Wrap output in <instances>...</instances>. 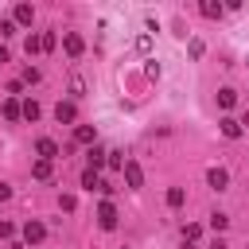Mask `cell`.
I'll return each mask as SVG.
<instances>
[{
    "label": "cell",
    "instance_id": "obj_19",
    "mask_svg": "<svg viewBox=\"0 0 249 249\" xmlns=\"http://www.w3.org/2000/svg\"><path fill=\"white\" fill-rule=\"evenodd\" d=\"M222 12H226V8H222V4H214V0H206V4H202V16H206V19H218Z\"/></svg>",
    "mask_w": 249,
    "mask_h": 249
},
{
    "label": "cell",
    "instance_id": "obj_2",
    "mask_svg": "<svg viewBox=\"0 0 249 249\" xmlns=\"http://www.w3.org/2000/svg\"><path fill=\"white\" fill-rule=\"evenodd\" d=\"M124 183H128V191H140L144 187V171H140V163H132V160H124Z\"/></svg>",
    "mask_w": 249,
    "mask_h": 249
},
{
    "label": "cell",
    "instance_id": "obj_7",
    "mask_svg": "<svg viewBox=\"0 0 249 249\" xmlns=\"http://www.w3.org/2000/svg\"><path fill=\"white\" fill-rule=\"evenodd\" d=\"M105 156H109L105 148H97V144H89V148H86V163H89V171H97V167H105Z\"/></svg>",
    "mask_w": 249,
    "mask_h": 249
},
{
    "label": "cell",
    "instance_id": "obj_16",
    "mask_svg": "<svg viewBox=\"0 0 249 249\" xmlns=\"http://www.w3.org/2000/svg\"><path fill=\"white\" fill-rule=\"evenodd\" d=\"M35 19V8L31 4H16V23H31Z\"/></svg>",
    "mask_w": 249,
    "mask_h": 249
},
{
    "label": "cell",
    "instance_id": "obj_33",
    "mask_svg": "<svg viewBox=\"0 0 249 249\" xmlns=\"http://www.w3.org/2000/svg\"><path fill=\"white\" fill-rule=\"evenodd\" d=\"M237 124H241V132H245V128H249V109H245V113H241V121H237Z\"/></svg>",
    "mask_w": 249,
    "mask_h": 249
},
{
    "label": "cell",
    "instance_id": "obj_8",
    "mask_svg": "<svg viewBox=\"0 0 249 249\" xmlns=\"http://www.w3.org/2000/svg\"><path fill=\"white\" fill-rule=\"evenodd\" d=\"M35 152H39V160H54L58 156V144L51 136H43V140H35Z\"/></svg>",
    "mask_w": 249,
    "mask_h": 249
},
{
    "label": "cell",
    "instance_id": "obj_34",
    "mask_svg": "<svg viewBox=\"0 0 249 249\" xmlns=\"http://www.w3.org/2000/svg\"><path fill=\"white\" fill-rule=\"evenodd\" d=\"M4 62H8V47L0 43V66H4Z\"/></svg>",
    "mask_w": 249,
    "mask_h": 249
},
{
    "label": "cell",
    "instance_id": "obj_14",
    "mask_svg": "<svg viewBox=\"0 0 249 249\" xmlns=\"http://www.w3.org/2000/svg\"><path fill=\"white\" fill-rule=\"evenodd\" d=\"M19 113H23V121H39V101H19Z\"/></svg>",
    "mask_w": 249,
    "mask_h": 249
},
{
    "label": "cell",
    "instance_id": "obj_22",
    "mask_svg": "<svg viewBox=\"0 0 249 249\" xmlns=\"http://www.w3.org/2000/svg\"><path fill=\"white\" fill-rule=\"evenodd\" d=\"M105 163H109L113 171H121V167H124V156H121V152H109V156H105Z\"/></svg>",
    "mask_w": 249,
    "mask_h": 249
},
{
    "label": "cell",
    "instance_id": "obj_18",
    "mask_svg": "<svg viewBox=\"0 0 249 249\" xmlns=\"http://www.w3.org/2000/svg\"><path fill=\"white\" fill-rule=\"evenodd\" d=\"M226 226H230V214H222V210H214V214H210V230H214V233H222Z\"/></svg>",
    "mask_w": 249,
    "mask_h": 249
},
{
    "label": "cell",
    "instance_id": "obj_24",
    "mask_svg": "<svg viewBox=\"0 0 249 249\" xmlns=\"http://www.w3.org/2000/svg\"><path fill=\"white\" fill-rule=\"evenodd\" d=\"M8 35H16V19H4L0 23V39H8Z\"/></svg>",
    "mask_w": 249,
    "mask_h": 249
},
{
    "label": "cell",
    "instance_id": "obj_26",
    "mask_svg": "<svg viewBox=\"0 0 249 249\" xmlns=\"http://www.w3.org/2000/svg\"><path fill=\"white\" fill-rule=\"evenodd\" d=\"M70 93L82 97V93H86V82H82V78H70Z\"/></svg>",
    "mask_w": 249,
    "mask_h": 249
},
{
    "label": "cell",
    "instance_id": "obj_9",
    "mask_svg": "<svg viewBox=\"0 0 249 249\" xmlns=\"http://www.w3.org/2000/svg\"><path fill=\"white\" fill-rule=\"evenodd\" d=\"M218 128H222V136H226V140H237V136H241V124H237L233 117H222V121H218Z\"/></svg>",
    "mask_w": 249,
    "mask_h": 249
},
{
    "label": "cell",
    "instance_id": "obj_11",
    "mask_svg": "<svg viewBox=\"0 0 249 249\" xmlns=\"http://www.w3.org/2000/svg\"><path fill=\"white\" fill-rule=\"evenodd\" d=\"M218 105H222V109H233V105H237V89L222 86V89H218Z\"/></svg>",
    "mask_w": 249,
    "mask_h": 249
},
{
    "label": "cell",
    "instance_id": "obj_3",
    "mask_svg": "<svg viewBox=\"0 0 249 249\" xmlns=\"http://www.w3.org/2000/svg\"><path fill=\"white\" fill-rule=\"evenodd\" d=\"M97 226H101V230H117V206H113L109 198L97 206Z\"/></svg>",
    "mask_w": 249,
    "mask_h": 249
},
{
    "label": "cell",
    "instance_id": "obj_17",
    "mask_svg": "<svg viewBox=\"0 0 249 249\" xmlns=\"http://www.w3.org/2000/svg\"><path fill=\"white\" fill-rule=\"evenodd\" d=\"M51 171H54V167H51V160H35V167H31V175H35V179H51Z\"/></svg>",
    "mask_w": 249,
    "mask_h": 249
},
{
    "label": "cell",
    "instance_id": "obj_10",
    "mask_svg": "<svg viewBox=\"0 0 249 249\" xmlns=\"http://www.w3.org/2000/svg\"><path fill=\"white\" fill-rule=\"evenodd\" d=\"M74 140H78V144H97V128H93V124H78V128H74Z\"/></svg>",
    "mask_w": 249,
    "mask_h": 249
},
{
    "label": "cell",
    "instance_id": "obj_13",
    "mask_svg": "<svg viewBox=\"0 0 249 249\" xmlns=\"http://www.w3.org/2000/svg\"><path fill=\"white\" fill-rule=\"evenodd\" d=\"M23 113H19V97H8L4 101V121H19Z\"/></svg>",
    "mask_w": 249,
    "mask_h": 249
},
{
    "label": "cell",
    "instance_id": "obj_28",
    "mask_svg": "<svg viewBox=\"0 0 249 249\" xmlns=\"http://www.w3.org/2000/svg\"><path fill=\"white\" fill-rule=\"evenodd\" d=\"M144 74H148V78H160V62H156V58H148V66H144Z\"/></svg>",
    "mask_w": 249,
    "mask_h": 249
},
{
    "label": "cell",
    "instance_id": "obj_27",
    "mask_svg": "<svg viewBox=\"0 0 249 249\" xmlns=\"http://www.w3.org/2000/svg\"><path fill=\"white\" fill-rule=\"evenodd\" d=\"M202 51H206L202 39H191V58H202Z\"/></svg>",
    "mask_w": 249,
    "mask_h": 249
},
{
    "label": "cell",
    "instance_id": "obj_31",
    "mask_svg": "<svg viewBox=\"0 0 249 249\" xmlns=\"http://www.w3.org/2000/svg\"><path fill=\"white\" fill-rule=\"evenodd\" d=\"M8 198H12V187H8V183H0V202H8Z\"/></svg>",
    "mask_w": 249,
    "mask_h": 249
},
{
    "label": "cell",
    "instance_id": "obj_5",
    "mask_svg": "<svg viewBox=\"0 0 249 249\" xmlns=\"http://www.w3.org/2000/svg\"><path fill=\"white\" fill-rule=\"evenodd\" d=\"M62 47H66V54H70V58H78V54L86 51V43H82V35H78V31H66V35H62Z\"/></svg>",
    "mask_w": 249,
    "mask_h": 249
},
{
    "label": "cell",
    "instance_id": "obj_1",
    "mask_svg": "<svg viewBox=\"0 0 249 249\" xmlns=\"http://www.w3.org/2000/svg\"><path fill=\"white\" fill-rule=\"evenodd\" d=\"M43 237H47V226H43L39 218H27V222H23V241H27V245H39Z\"/></svg>",
    "mask_w": 249,
    "mask_h": 249
},
{
    "label": "cell",
    "instance_id": "obj_12",
    "mask_svg": "<svg viewBox=\"0 0 249 249\" xmlns=\"http://www.w3.org/2000/svg\"><path fill=\"white\" fill-rule=\"evenodd\" d=\"M101 183H105V179H101L97 171H89V167L82 171V187H86V191H101Z\"/></svg>",
    "mask_w": 249,
    "mask_h": 249
},
{
    "label": "cell",
    "instance_id": "obj_15",
    "mask_svg": "<svg viewBox=\"0 0 249 249\" xmlns=\"http://www.w3.org/2000/svg\"><path fill=\"white\" fill-rule=\"evenodd\" d=\"M183 202H187V191H183V187H171V191H167V206H171V210H179Z\"/></svg>",
    "mask_w": 249,
    "mask_h": 249
},
{
    "label": "cell",
    "instance_id": "obj_20",
    "mask_svg": "<svg viewBox=\"0 0 249 249\" xmlns=\"http://www.w3.org/2000/svg\"><path fill=\"white\" fill-rule=\"evenodd\" d=\"M198 237H202V226H198V222L183 226V241H198Z\"/></svg>",
    "mask_w": 249,
    "mask_h": 249
},
{
    "label": "cell",
    "instance_id": "obj_35",
    "mask_svg": "<svg viewBox=\"0 0 249 249\" xmlns=\"http://www.w3.org/2000/svg\"><path fill=\"white\" fill-rule=\"evenodd\" d=\"M245 62H249V58H245Z\"/></svg>",
    "mask_w": 249,
    "mask_h": 249
},
{
    "label": "cell",
    "instance_id": "obj_6",
    "mask_svg": "<svg viewBox=\"0 0 249 249\" xmlns=\"http://www.w3.org/2000/svg\"><path fill=\"white\" fill-rule=\"evenodd\" d=\"M206 183H210L214 191H226V187H230V171H226V167H210V171H206Z\"/></svg>",
    "mask_w": 249,
    "mask_h": 249
},
{
    "label": "cell",
    "instance_id": "obj_32",
    "mask_svg": "<svg viewBox=\"0 0 249 249\" xmlns=\"http://www.w3.org/2000/svg\"><path fill=\"white\" fill-rule=\"evenodd\" d=\"M210 249H230V245H226L222 237H214V241H210Z\"/></svg>",
    "mask_w": 249,
    "mask_h": 249
},
{
    "label": "cell",
    "instance_id": "obj_29",
    "mask_svg": "<svg viewBox=\"0 0 249 249\" xmlns=\"http://www.w3.org/2000/svg\"><path fill=\"white\" fill-rule=\"evenodd\" d=\"M39 78H43V74H39V70H35V66H27V70H23V82H31V86H35V82H39Z\"/></svg>",
    "mask_w": 249,
    "mask_h": 249
},
{
    "label": "cell",
    "instance_id": "obj_23",
    "mask_svg": "<svg viewBox=\"0 0 249 249\" xmlns=\"http://www.w3.org/2000/svg\"><path fill=\"white\" fill-rule=\"evenodd\" d=\"M58 206H62L66 214H74V206H78V198H74V195H62V198H58Z\"/></svg>",
    "mask_w": 249,
    "mask_h": 249
},
{
    "label": "cell",
    "instance_id": "obj_25",
    "mask_svg": "<svg viewBox=\"0 0 249 249\" xmlns=\"http://www.w3.org/2000/svg\"><path fill=\"white\" fill-rule=\"evenodd\" d=\"M43 51V43H39V35H27V54H39Z\"/></svg>",
    "mask_w": 249,
    "mask_h": 249
},
{
    "label": "cell",
    "instance_id": "obj_21",
    "mask_svg": "<svg viewBox=\"0 0 249 249\" xmlns=\"http://www.w3.org/2000/svg\"><path fill=\"white\" fill-rule=\"evenodd\" d=\"M39 43H43V51H54V43H58V35H54V31H43V35H39Z\"/></svg>",
    "mask_w": 249,
    "mask_h": 249
},
{
    "label": "cell",
    "instance_id": "obj_30",
    "mask_svg": "<svg viewBox=\"0 0 249 249\" xmlns=\"http://www.w3.org/2000/svg\"><path fill=\"white\" fill-rule=\"evenodd\" d=\"M12 233H16V226L12 222H0V237H12Z\"/></svg>",
    "mask_w": 249,
    "mask_h": 249
},
{
    "label": "cell",
    "instance_id": "obj_4",
    "mask_svg": "<svg viewBox=\"0 0 249 249\" xmlns=\"http://www.w3.org/2000/svg\"><path fill=\"white\" fill-rule=\"evenodd\" d=\"M54 121H58V124H74V121H78L74 101H58V105H54Z\"/></svg>",
    "mask_w": 249,
    "mask_h": 249
}]
</instances>
